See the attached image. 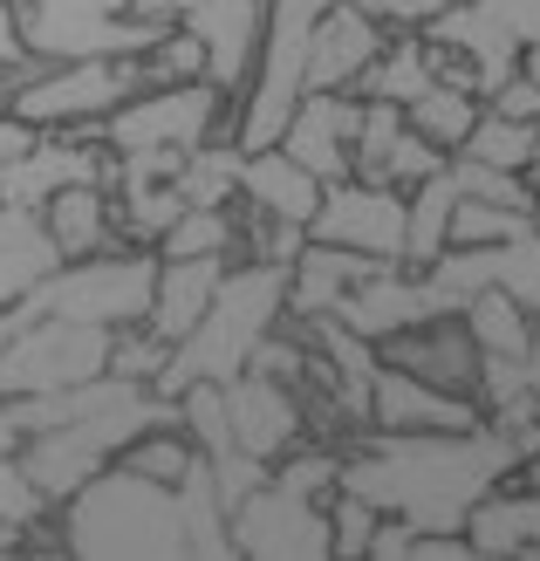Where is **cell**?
Returning <instances> with one entry per match:
<instances>
[{"mask_svg": "<svg viewBox=\"0 0 540 561\" xmlns=\"http://www.w3.org/2000/svg\"><path fill=\"white\" fill-rule=\"evenodd\" d=\"M55 527H62V554H90V561L192 554L179 486H158V480L124 472V466H103L90 486H76L62 507H55Z\"/></svg>", "mask_w": 540, "mask_h": 561, "instance_id": "cell-1", "label": "cell"}, {"mask_svg": "<svg viewBox=\"0 0 540 561\" xmlns=\"http://www.w3.org/2000/svg\"><path fill=\"white\" fill-rule=\"evenodd\" d=\"M288 322V267H274V261H246L233 254L226 261V280H219V295L212 308L198 316V329L185 335V343H172V363H164V383L158 390H179L198 383V377H240L253 350H261V335Z\"/></svg>", "mask_w": 540, "mask_h": 561, "instance_id": "cell-2", "label": "cell"}, {"mask_svg": "<svg viewBox=\"0 0 540 561\" xmlns=\"http://www.w3.org/2000/svg\"><path fill=\"white\" fill-rule=\"evenodd\" d=\"M151 288H158V254L117 240L103 254L55 261V274L14 301V316H69L96 329H130V322H151Z\"/></svg>", "mask_w": 540, "mask_h": 561, "instance_id": "cell-3", "label": "cell"}, {"mask_svg": "<svg viewBox=\"0 0 540 561\" xmlns=\"http://www.w3.org/2000/svg\"><path fill=\"white\" fill-rule=\"evenodd\" d=\"M110 370V329L69 316H14L0 343V398H55Z\"/></svg>", "mask_w": 540, "mask_h": 561, "instance_id": "cell-4", "label": "cell"}, {"mask_svg": "<svg viewBox=\"0 0 540 561\" xmlns=\"http://www.w3.org/2000/svg\"><path fill=\"white\" fill-rule=\"evenodd\" d=\"M110 151H198L212 137H233V96L212 82H164V90H137L110 110Z\"/></svg>", "mask_w": 540, "mask_h": 561, "instance_id": "cell-5", "label": "cell"}, {"mask_svg": "<svg viewBox=\"0 0 540 561\" xmlns=\"http://www.w3.org/2000/svg\"><path fill=\"white\" fill-rule=\"evenodd\" d=\"M137 90H145L137 55H76V62H42L14 96V110L35 130H103L110 110Z\"/></svg>", "mask_w": 540, "mask_h": 561, "instance_id": "cell-6", "label": "cell"}, {"mask_svg": "<svg viewBox=\"0 0 540 561\" xmlns=\"http://www.w3.org/2000/svg\"><path fill=\"white\" fill-rule=\"evenodd\" d=\"M21 8V42L35 62H76V55H145L158 27L130 14V0H14Z\"/></svg>", "mask_w": 540, "mask_h": 561, "instance_id": "cell-7", "label": "cell"}, {"mask_svg": "<svg viewBox=\"0 0 540 561\" xmlns=\"http://www.w3.org/2000/svg\"><path fill=\"white\" fill-rule=\"evenodd\" d=\"M226 520H233V554L246 561H322L329 554V500L274 480V472Z\"/></svg>", "mask_w": 540, "mask_h": 561, "instance_id": "cell-8", "label": "cell"}, {"mask_svg": "<svg viewBox=\"0 0 540 561\" xmlns=\"http://www.w3.org/2000/svg\"><path fill=\"white\" fill-rule=\"evenodd\" d=\"M308 240L349 247V254H377V261H404L411 240V192L397 185H369V179H335L322 185V206L308 219Z\"/></svg>", "mask_w": 540, "mask_h": 561, "instance_id": "cell-9", "label": "cell"}, {"mask_svg": "<svg viewBox=\"0 0 540 561\" xmlns=\"http://www.w3.org/2000/svg\"><path fill=\"white\" fill-rule=\"evenodd\" d=\"M226 417H233V445H240V453L267 459V466L308 438V404H301V390L280 383V377H267V370L226 377Z\"/></svg>", "mask_w": 540, "mask_h": 561, "instance_id": "cell-10", "label": "cell"}, {"mask_svg": "<svg viewBox=\"0 0 540 561\" xmlns=\"http://www.w3.org/2000/svg\"><path fill=\"white\" fill-rule=\"evenodd\" d=\"M356 124H363L356 90H301L288 130H280V151L295 164H308L322 185H335L356 172Z\"/></svg>", "mask_w": 540, "mask_h": 561, "instance_id": "cell-11", "label": "cell"}, {"mask_svg": "<svg viewBox=\"0 0 540 561\" xmlns=\"http://www.w3.org/2000/svg\"><path fill=\"white\" fill-rule=\"evenodd\" d=\"M486 411L466 390L424 383L397 363H377V383H369V432H479Z\"/></svg>", "mask_w": 540, "mask_h": 561, "instance_id": "cell-12", "label": "cell"}, {"mask_svg": "<svg viewBox=\"0 0 540 561\" xmlns=\"http://www.w3.org/2000/svg\"><path fill=\"white\" fill-rule=\"evenodd\" d=\"M198 42H206V82L240 103L261 62V35H267V0H192L179 14Z\"/></svg>", "mask_w": 540, "mask_h": 561, "instance_id": "cell-13", "label": "cell"}, {"mask_svg": "<svg viewBox=\"0 0 540 561\" xmlns=\"http://www.w3.org/2000/svg\"><path fill=\"white\" fill-rule=\"evenodd\" d=\"M383 363L397 370H411L424 383H445V390H479V370H486V350H479V335L466 329V316H432V322H411L377 343Z\"/></svg>", "mask_w": 540, "mask_h": 561, "instance_id": "cell-14", "label": "cell"}, {"mask_svg": "<svg viewBox=\"0 0 540 561\" xmlns=\"http://www.w3.org/2000/svg\"><path fill=\"white\" fill-rule=\"evenodd\" d=\"M397 27H383L377 14H363L356 0H335V8L315 21V42H308V69L301 82L308 90H356L363 69L390 48Z\"/></svg>", "mask_w": 540, "mask_h": 561, "instance_id": "cell-15", "label": "cell"}, {"mask_svg": "<svg viewBox=\"0 0 540 561\" xmlns=\"http://www.w3.org/2000/svg\"><path fill=\"white\" fill-rule=\"evenodd\" d=\"M377 267H397V261L349 254V247H329V240H308L301 254L288 261V322L335 316V308L349 301V288H356V280H369Z\"/></svg>", "mask_w": 540, "mask_h": 561, "instance_id": "cell-16", "label": "cell"}, {"mask_svg": "<svg viewBox=\"0 0 540 561\" xmlns=\"http://www.w3.org/2000/svg\"><path fill=\"white\" fill-rule=\"evenodd\" d=\"M240 206L267 213V219H295V227H308V219H315V206H322V179L308 172V164H295L280 145L246 151V164H240Z\"/></svg>", "mask_w": 540, "mask_h": 561, "instance_id": "cell-17", "label": "cell"}, {"mask_svg": "<svg viewBox=\"0 0 540 561\" xmlns=\"http://www.w3.org/2000/svg\"><path fill=\"white\" fill-rule=\"evenodd\" d=\"M226 280V254H198V261H158V288H151V329L164 343H185L198 316L212 308Z\"/></svg>", "mask_w": 540, "mask_h": 561, "instance_id": "cell-18", "label": "cell"}, {"mask_svg": "<svg viewBox=\"0 0 540 561\" xmlns=\"http://www.w3.org/2000/svg\"><path fill=\"white\" fill-rule=\"evenodd\" d=\"M42 227L55 240V254L62 261H82V254H103V247H117V192L110 185H69L55 192L42 206Z\"/></svg>", "mask_w": 540, "mask_h": 561, "instance_id": "cell-19", "label": "cell"}, {"mask_svg": "<svg viewBox=\"0 0 540 561\" xmlns=\"http://www.w3.org/2000/svg\"><path fill=\"white\" fill-rule=\"evenodd\" d=\"M55 240L42 227V213H21V206H0V308H14L35 280L55 274Z\"/></svg>", "mask_w": 540, "mask_h": 561, "instance_id": "cell-20", "label": "cell"}, {"mask_svg": "<svg viewBox=\"0 0 540 561\" xmlns=\"http://www.w3.org/2000/svg\"><path fill=\"white\" fill-rule=\"evenodd\" d=\"M438 82V69H432V42L417 35V27H397L390 35V48L377 55V62L363 69V82H356V96H383V103H417L424 90Z\"/></svg>", "mask_w": 540, "mask_h": 561, "instance_id": "cell-21", "label": "cell"}, {"mask_svg": "<svg viewBox=\"0 0 540 561\" xmlns=\"http://www.w3.org/2000/svg\"><path fill=\"white\" fill-rule=\"evenodd\" d=\"M459 316H466V329L479 335V350H486V356H527L533 350V308L506 288V280H486Z\"/></svg>", "mask_w": 540, "mask_h": 561, "instance_id": "cell-22", "label": "cell"}, {"mask_svg": "<svg viewBox=\"0 0 540 561\" xmlns=\"http://www.w3.org/2000/svg\"><path fill=\"white\" fill-rule=\"evenodd\" d=\"M110 466H124V472H145V480H158V486H185L198 466H206V453L185 438V425H145L137 438H124L117 445V459Z\"/></svg>", "mask_w": 540, "mask_h": 561, "instance_id": "cell-23", "label": "cell"}, {"mask_svg": "<svg viewBox=\"0 0 540 561\" xmlns=\"http://www.w3.org/2000/svg\"><path fill=\"white\" fill-rule=\"evenodd\" d=\"M451 206H459V164H445V172H432L424 185H411V240H404V267H432V261L445 254Z\"/></svg>", "mask_w": 540, "mask_h": 561, "instance_id": "cell-24", "label": "cell"}, {"mask_svg": "<svg viewBox=\"0 0 540 561\" xmlns=\"http://www.w3.org/2000/svg\"><path fill=\"white\" fill-rule=\"evenodd\" d=\"M479 110H486V96L479 90H459V82H432L417 103H404V117H411V130L417 137H432V145L451 158L472 137V124H479Z\"/></svg>", "mask_w": 540, "mask_h": 561, "instance_id": "cell-25", "label": "cell"}, {"mask_svg": "<svg viewBox=\"0 0 540 561\" xmlns=\"http://www.w3.org/2000/svg\"><path fill=\"white\" fill-rule=\"evenodd\" d=\"M198 254H240V206H185L158 240V261H198Z\"/></svg>", "mask_w": 540, "mask_h": 561, "instance_id": "cell-26", "label": "cell"}, {"mask_svg": "<svg viewBox=\"0 0 540 561\" xmlns=\"http://www.w3.org/2000/svg\"><path fill=\"white\" fill-rule=\"evenodd\" d=\"M240 164H246V151L233 137H212V145L185 151V164H179L185 206H240Z\"/></svg>", "mask_w": 540, "mask_h": 561, "instance_id": "cell-27", "label": "cell"}, {"mask_svg": "<svg viewBox=\"0 0 540 561\" xmlns=\"http://www.w3.org/2000/svg\"><path fill=\"white\" fill-rule=\"evenodd\" d=\"M533 151H540V124H514V117H499V110H479L472 137H466L451 158L486 164V172H527Z\"/></svg>", "mask_w": 540, "mask_h": 561, "instance_id": "cell-28", "label": "cell"}, {"mask_svg": "<svg viewBox=\"0 0 540 561\" xmlns=\"http://www.w3.org/2000/svg\"><path fill=\"white\" fill-rule=\"evenodd\" d=\"M137 76H145L151 90H164V82H206V42H198L185 21L158 27V42L137 55Z\"/></svg>", "mask_w": 540, "mask_h": 561, "instance_id": "cell-29", "label": "cell"}, {"mask_svg": "<svg viewBox=\"0 0 540 561\" xmlns=\"http://www.w3.org/2000/svg\"><path fill=\"white\" fill-rule=\"evenodd\" d=\"M164 363H172V343L151 329V322H130V329H110V377L124 383H145L158 390L164 383Z\"/></svg>", "mask_w": 540, "mask_h": 561, "instance_id": "cell-30", "label": "cell"}, {"mask_svg": "<svg viewBox=\"0 0 540 561\" xmlns=\"http://www.w3.org/2000/svg\"><path fill=\"white\" fill-rule=\"evenodd\" d=\"M42 514H55V507L35 493V480L21 472V453H0V541H8V554H21L27 527H35Z\"/></svg>", "mask_w": 540, "mask_h": 561, "instance_id": "cell-31", "label": "cell"}, {"mask_svg": "<svg viewBox=\"0 0 540 561\" xmlns=\"http://www.w3.org/2000/svg\"><path fill=\"white\" fill-rule=\"evenodd\" d=\"M377 520H383L377 500H363V493L343 486V493L329 500V554H343V561L369 554V541H377Z\"/></svg>", "mask_w": 540, "mask_h": 561, "instance_id": "cell-32", "label": "cell"}, {"mask_svg": "<svg viewBox=\"0 0 540 561\" xmlns=\"http://www.w3.org/2000/svg\"><path fill=\"white\" fill-rule=\"evenodd\" d=\"M486 110H499V117H514V124H540V76L520 62L499 90H486Z\"/></svg>", "mask_w": 540, "mask_h": 561, "instance_id": "cell-33", "label": "cell"}, {"mask_svg": "<svg viewBox=\"0 0 540 561\" xmlns=\"http://www.w3.org/2000/svg\"><path fill=\"white\" fill-rule=\"evenodd\" d=\"M363 14H377L383 27H432L438 14H451L459 0H356Z\"/></svg>", "mask_w": 540, "mask_h": 561, "instance_id": "cell-34", "label": "cell"}, {"mask_svg": "<svg viewBox=\"0 0 540 561\" xmlns=\"http://www.w3.org/2000/svg\"><path fill=\"white\" fill-rule=\"evenodd\" d=\"M35 137H42V130H35V124H27V117H21V110H0V179H8V172H14V164L27 158V145H35Z\"/></svg>", "mask_w": 540, "mask_h": 561, "instance_id": "cell-35", "label": "cell"}, {"mask_svg": "<svg viewBox=\"0 0 540 561\" xmlns=\"http://www.w3.org/2000/svg\"><path fill=\"white\" fill-rule=\"evenodd\" d=\"M42 62L35 55H21V62H8V55H0V110H14V96L27 90V76H35Z\"/></svg>", "mask_w": 540, "mask_h": 561, "instance_id": "cell-36", "label": "cell"}, {"mask_svg": "<svg viewBox=\"0 0 540 561\" xmlns=\"http://www.w3.org/2000/svg\"><path fill=\"white\" fill-rule=\"evenodd\" d=\"M0 55H8V62H21V55H27V42H21V8H14V0H0Z\"/></svg>", "mask_w": 540, "mask_h": 561, "instance_id": "cell-37", "label": "cell"}, {"mask_svg": "<svg viewBox=\"0 0 540 561\" xmlns=\"http://www.w3.org/2000/svg\"><path fill=\"white\" fill-rule=\"evenodd\" d=\"M14 445H21V425H14V404L0 398V453H14Z\"/></svg>", "mask_w": 540, "mask_h": 561, "instance_id": "cell-38", "label": "cell"}, {"mask_svg": "<svg viewBox=\"0 0 540 561\" xmlns=\"http://www.w3.org/2000/svg\"><path fill=\"white\" fill-rule=\"evenodd\" d=\"M8 329H14V308H0V343H8Z\"/></svg>", "mask_w": 540, "mask_h": 561, "instance_id": "cell-39", "label": "cell"}, {"mask_svg": "<svg viewBox=\"0 0 540 561\" xmlns=\"http://www.w3.org/2000/svg\"><path fill=\"white\" fill-rule=\"evenodd\" d=\"M0 554H8V541H0Z\"/></svg>", "mask_w": 540, "mask_h": 561, "instance_id": "cell-40", "label": "cell"}]
</instances>
